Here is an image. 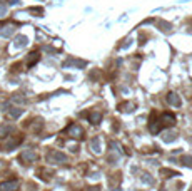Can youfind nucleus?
<instances>
[{
	"label": "nucleus",
	"mask_w": 192,
	"mask_h": 191,
	"mask_svg": "<svg viewBox=\"0 0 192 191\" xmlns=\"http://www.w3.org/2000/svg\"><path fill=\"white\" fill-rule=\"evenodd\" d=\"M47 161L49 163H54V164H59V163H67V156L62 154L60 151H50L47 154Z\"/></svg>",
	"instance_id": "f257e3e1"
},
{
	"label": "nucleus",
	"mask_w": 192,
	"mask_h": 191,
	"mask_svg": "<svg viewBox=\"0 0 192 191\" xmlns=\"http://www.w3.org/2000/svg\"><path fill=\"white\" fill-rule=\"evenodd\" d=\"M19 190V181L10 179V181H4L0 185V191H17Z\"/></svg>",
	"instance_id": "f03ea898"
},
{
	"label": "nucleus",
	"mask_w": 192,
	"mask_h": 191,
	"mask_svg": "<svg viewBox=\"0 0 192 191\" xmlns=\"http://www.w3.org/2000/svg\"><path fill=\"white\" fill-rule=\"evenodd\" d=\"M69 134L72 136V138H82V136H84V129L79 126V124H72V126L69 128Z\"/></svg>",
	"instance_id": "7ed1b4c3"
},
{
	"label": "nucleus",
	"mask_w": 192,
	"mask_h": 191,
	"mask_svg": "<svg viewBox=\"0 0 192 191\" xmlns=\"http://www.w3.org/2000/svg\"><path fill=\"white\" fill-rule=\"evenodd\" d=\"M20 159L22 161H27V163H30V161H35L37 159V154H35V151H24L20 156Z\"/></svg>",
	"instance_id": "20e7f679"
},
{
	"label": "nucleus",
	"mask_w": 192,
	"mask_h": 191,
	"mask_svg": "<svg viewBox=\"0 0 192 191\" xmlns=\"http://www.w3.org/2000/svg\"><path fill=\"white\" fill-rule=\"evenodd\" d=\"M167 102L172 104V106H181V99L176 92H169L167 94Z\"/></svg>",
	"instance_id": "39448f33"
},
{
	"label": "nucleus",
	"mask_w": 192,
	"mask_h": 191,
	"mask_svg": "<svg viewBox=\"0 0 192 191\" xmlns=\"http://www.w3.org/2000/svg\"><path fill=\"white\" fill-rule=\"evenodd\" d=\"M89 119H90V123L92 124H99L100 119H102V114L97 112V111H92V112L89 114Z\"/></svg>",
	"instance_id": "423d86ee"
},
{
	"label": "nucleus",
	"mask_w": 192,
	"mask_h": 191,
	"mask_svg": "<svg viewBox=\"0 0 192 191\" xmlns=\"http://www.w3.org/2000/svg\"><path fill=\"white\" fill-rule=\"evenodd\" d=\"M14 131V126H9V124H4L2 128H0V138H4V136H7L9 133H12Z\"/></svg>",
	"instance_id": "0eeeda50"
},
{
	"label": "nucleus",
	"mask_w": 192,
	"mask_h": 191,
	"mask_svg": "<svg viewBox=\"0 0 192 191\" xmlns=\"http://www.w3.org/2000/svg\"><path fill=\"white\" fill-rule=\"evenodd\" d=\"M162 119H164V123H166V124H171V126H172V124H174V123H176V119H174V116H172V114H164V116H162Z\"/></svg>",
	"instance_id": "6e6552de"
},
{
	"label": "nucleus",
	"mask_w": 192,
	"mask_h": 191,
	"mask_svg": "<svg viewBox=\"0 0 192 191\" xmlns=\"http://www.w3.org/2000/svg\"><path fill=\"white\" fill-rule=\"evenodd\" d=\"M140 179H142V183H146V185H152V183H154V179L151 178V174H147V173H144Z\"/></svg>",
	"instance_id": "1a4fd4ad"
},
{
	"label": "nucleus",
	"mask_w": 192,
	"mask_h": 191,
	"mask_svg": "<svg viewBox=\"0 0 192 191\" xmlns=\"http://www.w3.org/2000/svg\"><path fill=\"white\" fill-rule=\"evenodd\" d=\"M176 138L177 136L174 134V133H166V134H164V141H166V143H172Z\"/></svg>",
	"instance_id": "9d476101"
},
{
	"label": "nucleus",
	"mask_w": 192,
	"mask_h": 191,
	"mask_svg": "<svg viewBox=\"0 0 192 191\" xmlns=\"http://www.w3.org/2000/svg\"><path fill=\"white\" fill-rule=\"evenodd\" d=\"M27 44V39L25 37H19L17 39V42H15V47H24Z\"/></svg>",
	"instance_id": "9b49d317"
},
{
	"label": "nucleus",
	"mask_w": 192,
	"mask_h": 191,
	"mask_svg": "<svg viewBox=\"0 0 192 191\" xmlns=\"http://www.w3.org/2000/svg\"><path fill=\"white\" fill-rule=\"evenodd\" d=\"M181 163H184V164H187V166H192V158L191 156H182Z\"/></svg>",
	"instance_id": "f8f14e48"
},
{
	"label": "nucleus",
	"mask_w": 192,
	"mask_h": 191,
	"mask_svg": "<svg viewBox=\"0 0 192 191\" xmlns=\"http://www.w3.org/2000/svg\"><path fill=\"white\" fill-rule=\"evenodd\" d=\"M90 144H92V148H94V151H95V153H99V138H95V139H92L90 141Z\"/></svg>",
	"instance_id": "ddd939ff"
},
{
	"label": "nucleus",
	"mask_w": 192,
	"mask_h": 191,
	"mask_svg": "<svg viewBox=\"0 0 192 191\" xmlns=\"http://www.w3.org/2000/svg\"><path fill=\"white\" fill-rule=\"evenodd\" d=\"M20 114H22V109H19V107L14 109V111H10V116H12V117H19Z\"/></svg>",
	"instance_id": "4468645a"
},
{
	"label": "nucleus",
	"mask_w": 192,
	"mask_h": 191,
	"mask_svg": "<svg viewBox=\"0 0 192 191\" xmlns=\"http://www.w3.org/2000/svg\"><path fill=\"white\" fill-rule=\"evenodd\" d=\"M2 14H5V7H0V15Z\"/></svg>",
	"instance_id": "2eb2a0df"
},
{
	"label": "nucleus",
	"mask_w": 192,
	"mask_h": 191,
	"mask_svg": "<svg viewBox=\"0 0 192 191\" xmlns=\"http://www.w3.org/2000/svg\"><path fill=\"white\" fill-rule=\"evenodd\" d=\"M87 191H99V188H87Z\"/></svg>",
	"instance_id": "dca6fc26"
}]
</instances>
